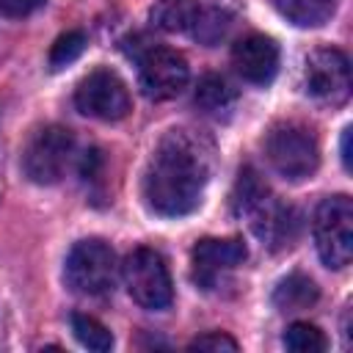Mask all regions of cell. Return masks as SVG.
<instances>
[{"mask_svg":"<svg viewBox=\"0 0 353 353\" xmlns=\"http://www.w3.org/2000/svg\"><path fill=\"white\" fill-rule=\"evenodd\" d=\"M210 146L188 132L171 130L160 138L143 171V201L160 218H182L199 210L210 182Z\"/></svg>","mask_w":353,"mask_h":353,"instance_id":"1","label":"cell"},{"mask_svg":"<svg viewBox=\"0 0 353 353\" xmlns=\"http://www.w3.org/2000/svg\"><path fill=\"white\" fill-rule=\"evenodd\" d=\"M141 41L143 44H132V50H130V55L138 63L141 91L154 102H165V99H174L176 94H182V88L188 85V77H190L185 55H179L171 47L152 44L146 39H141Z\"/></svg>","mask_w":353,"mask_h":353,"instance_id":"2","label":"cell"},{"mask_svg":"<svg viewBox=\"0 0 353 353\" xmlns=\"http://www.w3.org/2000/svg\"><path fill=\"white\" fill-rule=\"evenodd\" d=\"M314 245L325 268L342 270L353 259V201L339 193L328 196L314 210Z\"/></svg>","mask_w":353,"mask_h":353,"instance_id":"3","label":"cell"},{"mask_svg":"<svg viewBox=\"0 0 353 353\" xmlns=\"http://www.w3.org/2000/svg\"><path fill=\"white\" fill-rule=\"evenodd\" d=\"M121 279L130 298L149 312H160L174 301L171 273L165 268V259L154 248L141 245L130 251L121 265Z\"/></svg>","mask_w":353,"mask_h":353,"instance_id":"4","label":"cell"},{"mask_svg":"<svg viewBox=\"0 0 353 353\" xmlns=\"http://www.w3.org/2000/svg\"><path fill=\"white\" fill-rule=\"evenodd\" d=\"M265 157L273 171L290 182L309 179L320 165V146L314 135L301 124L273 127L265 138Z\"/></svg>","mask_w":353,"mask_h":353,"instance_id":"5","label":"cell"},{"mask_svg":"<svg viewBox=\"0 0 353 353\" xmlns=\"http://www.w3.org/2000/svg\"><path fill=\"white\" fill-rule=\"evenodd\" d=\"M74 154V135L61 124L36 130L22 152V171L36 185H55L63 179Z\"/></svg>","mask_w":353,"mask_h":353,"instance_id":"6","label":"cell"},{"mask_svg":"<svg viewBox=\"0 0 353 353\" xmlns=\"http://www.w3.org/2000/svg\"><path fill=\"white\" fill-rule=\"evenodd\" d=\"M116 254L113 248L99 240L88 237L72 245L63 262V279L66 284L80 295H102L116 281Z\"/></svg>","mask_w":353,"mask_h":353,"instance_id":"7","label":"cell"},{"mask_svg":"<svg viewBox=\"0 0 353 353\" xmlns=\"http://www.w3.org/2000/svg\"><path fill=\"white\" fill-rule=\"evenodd\" d=\"M303 91L320 102L339 108L350 97V63L342 50L320 47L306 55L303 63Z\"/></svg>","mask_w":353,"mask_h":353,"instance_id":"8","label":"cell"},{"mask_svg":"<svg viewBox=\"0 0 353 353\" xmlns=\"http://www.w3.org/2000/svg\"><path fill=\"white\" fill-rule=\"evenodd\" d=\"M74 105L83 116L99 121H121L130 113V91L113 69H94L80 80Z\"/></svg>","mask_w":353,"mask_h":353,"instance_id":"9","label":"cell"},{"mask_svg":"<svg viewBox=\"0 0 353 353\" xmlns=\"http://www.w3.org/2000/svg\"><path fill=\"white\" fill-rule=\"evenodd\" d=\"M190 256H193V279H196V284L210 290L226 273H232L237 265H243L248 251H245V243L237 240V237H226V240L207 237V240H199L193 245Z\"/></svg>","mask_w":353,"mask_h":353,"instance_id":"10","label":"cell"},{"mask_svg":"<svg viewBox=\"0 0 353 353\" xmlns=\"http://www.w3.org/2000/svg\"><path fill=\"white\" fill-rule=\"evenodd\" d=\"M232 63L245 83L268 85L279 72V44L270 36L251 33L232 47Z\"/></svg>","mask_w":353,"mask_h":353,"instance_id":"11","label":"cell"},{"mask_svg":"<svg viewBox=\"0 0 353 353\" xmlns=\"http://www.w3.org/2000/svg\"><path fill=\"white\" fill-rule=\"evenodd\" d=\"M251 229L254 234L268 243L273 251L290 245L298 234V215L292 207H284L281 201H276L273 196H268L251 215Z\"/></svg>","mask_w":353,"mask_h":353,"instance_id":"12","label":"cell"},{"mask_svg":"<svg viewBox=\"0 0 353 353\" xmlns=\"http://www.w3.org/2000/svg\"><path fill=\"white\" fill-rule=\"evenodd\" d=\"M196 108L212 119H229L237 105V91L223 74H204L196 85Z\"/></svg>","mask_w":353,"mask_h":353,"instance_id":"13","label":"cell"},{"mask_svg":"<svg viewBox=\"0 0 353 353\" xmlns=\"http://www.w3.org/2000/svg\"><path fill=\"white\" fill-rule=\"evenodd\" d=\"M320 298V290L317 284L303 276V273H290L287 279H281L273 290V306L284 314H292V312H303L309 306H314Z\"/></svg>","mask_w":353,"mask_h":353,"instance_id":"14","label":"cell"},{"mask_svg":"<svg viewBox=\"0 0 353 353\" xmlns=\"http://www.w3.org/2000/svg\"><path fill=\"white\" fill-rule=\"evenodd\" d=\"M336 3L339 0H273V8L295 28H320L334 17Z\"/></svg>","mask_w":353,"mask_h":353,"instance_id":"15","label":"cell"},{"mask_svg":"<svg viewBox=\"0 0 353 353\" xmlns=\"http://www.w3.org/2000/svg\"><path fill=\"white\" fill-rule=\"evenodd\" d=\"M199 0H154L149 19L154 28L165 33H185L193 28L199 17Z\"/></svg>","mask_w":353,"mask_h":353,"instance_id":"16","label":"cell"},{"mask_svg":"<svg viewBox=\"0 0 353 353\" xmlns=\"http://www.w3.org/2000/svg\"><path fill=\"white\" fill-rule=\"evenodd\" d=\"M270 196V190H268V185L259 179V174L251 168V165H245V168H240V174H237V182H234V190H232V210H234V215H251L265 199Z\"/></svg>","mask_w":353,"mask_h":353,"instance_id":"17","label":"cell"},{"mask_svg":"<svg viewBox=\"0 0 353 353\" xmlns=\"http://www.w3.org/2000/svg\"><path fill=\"white\" fill-rule=\"evenodd\" d=\"M72 334L74 339L88 347V350H97V353H105L113 347V334L97 320V317H88V314H72Z\"/></svg>","mask_w":353,"mask_h":353,"instance_id":"18","label":"cell"},{"mask_svg":"<svg viewBox=\"0 0 353 353\" xmlns=\"http://www.w3.org/2000/svg\"><path fill=\"white\" fill-rule=\"evenodd\" d=\"M229 25H232V22H229V14H226V11H221V8H199V17H196L190 33H193L201 44L212 47V44H218V41L226 36Z\"/></svg>","mask_w":353,"mask_h":353,"instance_id":"19","label":"cell"},{"mask_svg":"<svg viewBox=\"0 0 353 353\" xmlns=\"http://www.w3.org/2000/svg\"><path fill=\"white\" fill-rule=\"evenodd\" d=\"M284 347L295 353H323L328 347V339L312 323H292L284 331Z\"/></svg>","mask_w":353,"mask_h":353,"instance_id":"20","label":"cell"},{"mask_svg":"<svg viewBox=\"0 0 353 353\" xmlns=\"http://www.w3.org/2000/svg\"><path fill=\"white\" fill-rule=\"evenodd\" d=\"M85 50V33L83 30H66L55 39V44L50 47V69L58 72L69 63H74Z\"/></svg>","mask_w":353,"mask_h":353,"instance_id":"21","label":"cell"},{"mask_svg":"<svg viewBox=\"0 0 353 353\" xmlns=\"http://www.w3.org/2000/svg\"><path fill=\"white\" fill-rule=\"evenodd\" d=\"M188 347H190V350H204V353H221V350L234 353L240 345H237V339H232V336L223 334V331H210V334L196 336Z\"/></svg>","mask_w":353,"mask_h":353,"instance_id":"22","label":"cell"},{"mask_svg":"<svg viewBox=\"0 0 353 353\" xmlns=\"http://www.w3.org/2000/svg\"><path fill=\"white\" fill-rule=\"evenodd\" d=\"M47 0H0V14L11 17V19H22L33 11H39Z\"/></svg>","mask_w":353,"mask_h":353,"instance_id":"23","label":"cell"},{"mask_svg":"<svg viewBox=\"0 0 353 353\" xmlns=\"http://www.w3.org/2000/svg\"><path fill=\"white\" fill-rule=\"evenodd\" d=\"M342 165L345 171H350V127L342 130Z\"/></svg>","mask_w":353,"mask_h":353,"instance_id":"24","label":"cell"},{"mask_svg":"<svg viewBox=\"0 0 353 353\" xmlns=\"http://www.w3.org/2000/svg\"><path fill=\"white\" fill-rule=\"evenodd\" d=\"M0 190H3V182H0Z\"/></svg>","mask_w":353,"mask_h":353,"instance_id":"25","label":"cell"}]
</instances>
